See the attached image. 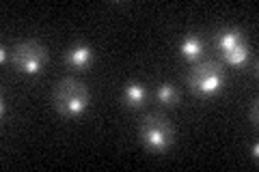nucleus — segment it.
<instances>
[{"label": "nucleus", "instance_id": "nucleus-8", "mask_svg": "<svg viewBox=\"0 0 259 172\" xmlns=\"http://www.w3.org/2000/svg\"><path fill=\"white\" fill-rule=\"evenodd\" d=\"M203 50H205V43H203V39H199V37L184 39L180 45L182 56H186L188 61H199L201 56H203Z\"/></svg>", "mask_w": 259, "mask_h": 172}, {"label": "nucleus", "instance_id": "nucleus-10", "mask_svg": "<svg viewBox=\"0 0 259 172\" xmlns=\"http://www.w3.org/2000/svg\"><path fill=\"white\" fill-rule=\"evenodd\" d=\"M156 97L160 103L164 105H175L177 99H180V93H177V88L173 84H160L158 91H156Z\"/></svg>", "mask_w": 259, "mask_h": 172}, {"label": "nucleus", "instance_id": "nucleus-2", "mask_svg": "<svg viewBox=\"0 0 259 172\" xmlns=\"http://www.w3.org/2000/svg\"><path fill=\"white\" fill-rule=\"evenodd\" d=\"M188 86L194 95L212 97L223 91L225 86V69L216 61H203L194 65L188 73Z\"/></svg>", "mask_w": 259, "mask_h": 172}, {"label": "nucleus", "instance_id": "nucleus-13", "mask_svg": "<svg viewBox=\"0 0 259 172\" xmlns=\"http://www.w3.org/2000/svg\"><path fill=\"white\" fill-rule=\"evenodd\" d=\"M250 153H253V157L257 159V157H259V146H257V144H253V149H250Z\"/></svg>", "mask_w": 259, "mask_h": 172}, {"label": "nucleus", "instance_id": "nucleus-11", "mask_svg": "<svg viewBox=\"0 0 259 172\" xmlns=\"http://www.w3.org/2000/svg\"><path fill=\"white\" fill-rule=\"evenodd\" d=\"M248 119H250V123H257V101H253V108H250V112H248Z\"/></svg>", "mask_w": 259, "mask_h": 172}, {"label": "nucleus", "instance_id": "nucleus-7", "mask_svg": "<svg viewBox=\"0 0 259 172\" xmlns=\"http://www.w3.org/2000/svg\"><path fill=\"white\" fill-rule=\"evenodd\" d=\"M145 97H147V91H145L143 84H139V82H127L123 86V103L130 105V108H139L145 101Z\"/></svg>", "mask_w": 259, "mask_h": 172}, {"label": "nucleus", "instance_id": "nucleus-5", "mask_svg": "<svg viewBox=\"0 0 259 172\" xmlns=\"http://www.w3.org/2000/svg\"><path fill=\"white\" fill-rule=\"evenodd\" d=\"M65 61H67V65H71V67L82 69L93 61V50L87 43H74L67 50V54H65Z\"/></svg>", "mask_w": 259, "mask_h": 172}, {"label": "nucleus", "instance_id": "nucleus-4", "mask_svg": "<svg viewBox=\"0 0 259 172\" xmlns=\"http://www.w3.org/2000/svg\"><path fill=\"white\" fill-rule=\"evenodd\" d=\"M11 61L18 71L26 73V76H37L44 71L48 63V47L35 39L20 41L11 50Z\"/></svg>", "mask_w": 259, "mask_h": 172}, {"label": "nucleus", "instance_id": "nucleus-12", "mask_svg": "<svg viewBox=\"0 0 259 172\" xmlns=\"http://www.w3.org/2000/svg\"><path fill=\"white\" fill-rule=\"evenodd\" d=\"M0 61H3V63H7V47H5V45L0 47Z\"/></svg>", "mask_w": 259, "mask_h": 172}, {"label": "nucleus", "instance_id": "nucleus-9", "mask_svg": "<svg viewBox=\"0 0 259 172\" xmlns=\"http://www.w3.org/2000/svg\"><path fill=\"white\" fill-rule=\"evenodd\" d=\"M248 56H250V47H248L246 41H244V43H240V45H236V47H233V50H227V52H223V59H225V63L236 65V67H240V65H244V63L248 61Z\"/></svg>", "mask_w": 259, "mask_h": 172}, {"label": "nucleus", "instance_id": "nucleus-6", "mask_svg": "<svg viewBox=\"0 0 259 172\" xmlns=\"http://www.w3.org/2000/svg\"><path fill=\"white\" fill-rule=\"evenodd\" d=\"M244 35H242L240 28H223L218 32V47H221V52H227V50H233L236 45L244 43Z\"/></svg>", "mask_w": 259, "mask_h": 172}, {"label": "nucleus", "instance_id": "nucleus-3", "mask_svg": "<svg viewBox=\"0 0 259 172\" xmlns=\"http://www.w3.org/2000/svg\"><path fill=\"white\" fill-rule=\"evenodd\" d=\"M139 134H141L143 144L153 153L166 151L175 140L173 125L164 117H160V114H149V117H145L141 127H139Z\"/></svg>", "mask_w": 259, "mask_h": 172}, {"label": "nucleus", "instance_id": "nucleus-1", "mask_svg": "<svg viewBox=\"0 0 259 172\" xmlns=\"http://www.w3.org/2000/svg\"><path fill=\"white\" fill-rule=\"evenodd\" d=\"M89 88L76 78H65L54 86L52 101L63 117H78L89 108Z\"/></svg>", "mask_w": 259, "mask_h": 172}]
</instances>
